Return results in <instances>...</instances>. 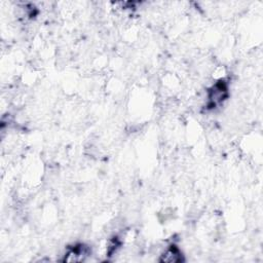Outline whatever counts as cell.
<instances>
[{"mask_svg": "<svg viewBox=\"0 0 263 263\" xmlns=\"http://www.w3.org/2000/svg\"><path fill=\"white\" fill-rule=\"evenodd\" d=\"M91 254L90 247L84 243H76L69 247L64 255V262H82L87 259Z\"/></svg>", "mask_w": 263, "mask_h": 263, "instance_id": "2", "label": "cell"}, {"mask_svg": "<svg viewBox=\"0 0 263 263\" xmlns=\"http://www.w3.org/2000/svg\"><path fill=\"white\" fill-rule=\"evenodd\" d=\"M229 95L228 83L224 79H219L206 90V109L214 110L227 100Z\"/></svg>", "mask_w": 263, "mask_h": 263, "instance_id": "1", "label": "cell"}, {"mask_svg": "<svg viewBox=\"0 0 263 263\" xmlns=\"http://www.w3.org/2000/svg\"><path fill=\"white\" fill-rule=\"evenodd\" d=\"M184 255L182 254L179 247L172 243L164 249V251L159 255V262L162 263H181L184 262Z\"/></svg>", "mask_w": 263, "mask_h": 263, "instance_id": "3", "label": "cell"}]
</instances>
